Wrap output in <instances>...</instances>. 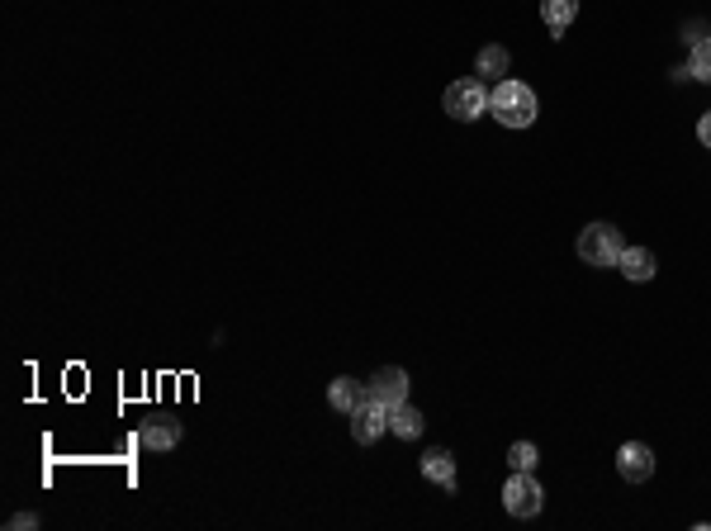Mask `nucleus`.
<instances>
[{
	"label": "nucleus",
	"instance_id": "obj_13",
	"mask_svg": "<svg viewBox=\"0 0 711 531\" xmlns=\"http://www.w3.org/2000/svg\"><path fill=\"white\" fill-rule=\"evenodd\" d=\"M474 72L484 76V81H503V76H508V48H503V43L479 48V57H474Z\"/></svg>",
	"mask_w": 711,
	"mask_h": 531
},
{
	"label": "nucleus",
	"instance_id": "obj_10",
	"mask_svg": "<svg viewBox=\"0 0 711 531\" xmlns=\"http://www.w3.org/2000/svg\"><path fill=\"white\" fill-rule=\"evenodd\" d=\"M365 394H370V389H365L361 380H351V375H337V380L328 385V403L332 408H342V413H356V403H361Z\"/></svg>",
	"mask_w": 711,
	"mask_h": 531
},
{
	"label": "nucleus",
	"instance_id": "obj_12",
	"mask_svg": "<svg viewBox=\"0 0 711 531\" xmlns=\"http://www.w3.org/2000/svg\"><path fill=\"white\" fill-rule=\"evenodd\" d=\"M389 432H394V437H403V441L422 437V413L408 399L394 403V408H389Z\"/></svg>",
	"mask_w": 711,
	"mask_h": 531
},
{
	"label": "nucleus",
	"instance_id": "obj_4",
	"mask_svg": "<svg viewBox=\"0 0 711 531\" xmlns=\"http://www.w3.org/2000/svg\"><path fill=\"white\" fill-rule=\"evenodd\" d=\"M541 503H546V489L531 479V470H512V479L503 484V508L512 517H536Z\"/></svg>",
	"mask_w": 711,
	"mask_h": 531
},
{
	"label": "nucleus",
	"instance_id": "obj_15",
	"mask_svg": "<svg viewBox=\"0 0 711 531\" xmlns=\"http://www.w3.org/2000/svg\"><path fill=\"white\" fill-rule=\"evenodd\" d=\"M688 67H693V81H711V38H697Z\"/></svg>",
	"mask_w": 711,
	"mask_h": 531
},
{
	"label": "nucleus",
	"instance_id": "obj_9",
	"mask_svg": "<svg viewBox=\"0 0 711 531\" xmlns=\"http://www.w3.org/2000/svg\"><path fill=\"white\" fill-rule=\"evenodd\" d=\"M617 271L626 275V280H655V252L650 247H626L621 252V261H617Z\"/></svg>",
	"mask_w": 711,
	"mask_h": 531
},
{
	"label": "nucleus",
	"instance_id": "obj_6",
	"mask_svg": "<svg viewBox=\"0 0 711 531\" xmlns=\"http://www.w3.org/2000/svg\"><path fill=\"white\" fill-rule=\"evenodd\" d=\"M617 470L626 484H645V479L655 475V451H650L645 441H626L617 451Z\"/></svg>",
	"mask_w": 711,
	"mask_h": 531
},
{
	"label": "nucleus",
	"instance_id": "obj_2",
	"mask_svg": "<svg viewBox=\"0 0 711 531\" xmlns=\"http://www.w3.org/2000/svg\"><path fill=\"white\" fill-rule=\"evenodd\" d=\"M621 252H626V242L612 223H588L584 233H579V257L584 266H617Z\"/></svg>",
	"mask_w": 711,
	"mask_h": 531
},
{
	"label": "nucleus",
	"instance_id": "obj_5",
	"mask_svg": "<svg viewBox=\"0 0 711 531\" xmlns=\"http://www.w3.org/2000/svg\"><path fill=\"white\" fill-rule=\"evenodd\" d=\"M384 432H389V408L365 394V399L356 403V413H351V437L361 441V446H370V441H380Z\"/></svg>",
	"mask_w": 711,
	"mask_h": 531
},
{
	"label": "nucleus",
	"instance_id": "obj_7",
	"mask_svg": "<svg viewBox=\"0 0 711 531\" xmlns=\"http://www.w3.org/2000/svg\"><path fill=\"white\" fill-rule=\"evenodd\" d=\"M370 399H380L384 408H394V403L408 399V370L399 366H380L370 375Z\"/></svg>",
	"mask_w": 711,
	"mask_h": 531
},
{
	"label": "nucleus",
	"instance_id": "obj_8",
	"mask_svg": "<svg viewBox=\"0 0 711 531\" xmlns=\"http://www.w3.org/2000/svg\"><path fill=\"white\" fill-rule=\"evenodd\" d=\"M422 475L432 479V484H441L446 494H456V456H451V451L432 446V451L422 456Z\"/></svg>",
	"mask_w": 711,
	"mask_h": 531
},
{
	"label": "nucleus",
	"instance_id": "obj_1",
	"mask_svg": "<svg viewBox=\"0 0 711 531\" xmlns=\"http://www.w3.org/2000/svg\"><path fill=\"white\" fill-rule=\"evenodd\" d=\"M489 114L508 129H531L536 124V91L522 81H498L489 91Z\"/></svg>",
	"mask_w": 711,
	"mask_h": 531
},
{
	"label": "nucleus",
	"instance_id": "obj_14",
	"mask_svg": "<svg viewBox=\"0 0 711 531\" xmlns=\"http://www.w3.org/2000/svg\"><path fill=\"white\" fill-rule=\"evenodd\" d=\"M143 446H147V451H171V446H181V422H166V418L147 422V427H143Z\"/></svg>",
	"mask_w": 711,
	"mask_h": 531
},
{
	"label": "nucleus",
	"instance_id": "obj_17",
	"mask_svg": "<svg viewBox=\"0 0 711 531\" xmlns=\"http://www.w3.org/2000/svg\"><path fill=\"white\" fill-rule=\"evenodd\" d=\"M38 527V517L34 513H19V517H10V531H34Z\"/></svg>",
	"mask_w": 711,
	"mask_h": 531
},
{
	"label": "nucleus",
	"instance_id": "obj_16",
	"mask_svg": "<svg viewBox=\"0 0 711 531\" xmlns=\"http://www.w3.org/2000/svg\"><path fill=\"white\" fill-rule=\"evenodd\" d=\"M536 460H541V451H536L531 441H512V451H508L512 470H536Z\"/></svg>",
	"mask_w": 711,
	"mask_h": 531
},
{
	"label": "nucleus",
	"instance_id": "obj_3",
	"mask_svg": "<svg viewBox=\"0 0 711 531\" xmlns=\"http://www.w3.org/2000/svg\"><path fill=\"white\" fill-rule=\"evenodd\" d=\"M441 105H446V114H451V119L470 124V119H479V114L489 110V91H484V81H479V76H460L456 86H446Z\"/></svg>",
	"mask_w": 711,
	"mask_h": 531
},
{
	"label": "nucleus",
	"instance_id": "obj_18",
	"mask_svg": "<svg viewBox=\"0 0 711 531\" xmlns=\"http://www.w3.org/2000/svg\"><path fill=\"white\" fill-rule=\"evenodd\" d=\"M697 138H702V143H707V147H711V110H707V114H702V124H697Z\"/></svg>",
	"mask_w": 711,
	"mask_h": 531
},
{
	"label": "nucleus",
	"instance_id": "obj_11",
	"mask_svg": "<svg viewBox=\"0 0 711 531\" xmlns=\"http://www.w3.org/2000/svg\"><path fill=\"white\" fill-rule=\"evenodd\" d=\"M574 15H579V0H541V19H546V29L555 38H565Z\"/></svg>",
	"mask_w": 711,
	"mask_h": 531
}]
</instances>
